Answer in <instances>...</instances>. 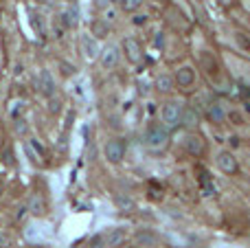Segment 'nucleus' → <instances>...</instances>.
Listing matches in <instances>:
<instances>
[{"instance_id":"obj_1","label":"nucleus","mask_w":250,"mask_h":248,"mask_svg":"<svg viewBox=\"0 0 250 248\" xmlns=\"http://www.w3.org/2000/svg\"><path fill=\"white\" fill-rule=\"evenodd\" d=\"M191 60L198 66L202 82L211 88L213 92H217L220 97H230L235 95V83L226 68L224 55H222V46L215 42V38L211 35V31H204L202 26L193 31L191 35Z\"/></svg>"},{"instance_id":"obj_2","label":"nucleus","mask_w":250,"mask_h":248,"mask_svg":"<svg viewBox=\"0 0 250 248\" xmlns=\"http://www.w3.org/2000/svg\"><path fill=\"white\" fill-rule=\"evenodd\" d=\"M208 31L222 48L250 60V26L239 16L237 4L233 9H229L222 18H215L208 26Z\"/></svg>"},{"instance_id":"obj_3","label":"nucleus","mask_w":250,"mask_h":248,"mask_svg":"<svg viewBox=\"0 0 250 248\" xmlns=\"http://www.w3.org/2000/svg\"><path fill=\"white\" fill-rule=\"evenodd\" d=\"M207 158H211V165L220 171L222 176H239L242 171V161H239L237 152L229 147V145L220 143V141L208 136V154Z\"/></svg>"},{"instance_id":"obj_4","label":"nucleus","mask_w":250,"mask_h":248,"mask_svg":"<svg viewBox=\"0 0 250 248\" xmlns=\"http://www.w3.org/2000/svg\"><path fill=\"white\" fill-rule=\"evenodd\" d=\"M173 82H176V90L180 92L182 97H193L200 88L204 86L202 75H200L198 66L193 64L191 57L187 60H180L176 66H173Z\"/></svg>"},{"instance_id":"obj_5","label":"nucleus","mask_w":250,"mask_h":248,"mask_svg":"<svg viewBox=\"0 0 250 248\" xmlns=\"http://www.w3.org/2000/svg\"><path fill=\"white\" fill-rule=\"evenodd\" d=\"M224 117H226V130L250 141V112L244 108V103L235 95L224 97Z\"/></svg>"},{"instance_id":"obj_6","label":"nucleus","mask_w":250,"mask_h":248,"mask_svg":"<svg viewBox=\"0 0 250 248\" xmlns=\"http://www.w3.org/2000/svg\"><path fill=\"white\" fill-rule=\"evenodd\" d=\"M222 55H224L226 68L229 75L235 83V90H250V60L244 55H237L233 51H226L222 48Z\"/></svg>"},{"instance_id":"obj_7","label":"nucleus","mask_w":250,"mask_h":248,"mask_svg":"<svg viewBox=\"0 0 250 248\" xmlns=\"http://www.w3.org/2000/svg\"><path fill=\"white\" fill-rule=\"evenodd\" d=\"M189 99L187 97H173V99H167L163 105H160V112H158V121L163 123L167 130H178L182 127V117H185V110Z\"/></svg>"},{"instance_id":"obj_8","label":"nucleus","mask_w":250,"mask_h":248,"mask_svg":"<svg viewBox=\"0 0 250 248\" xmlns=\"http://www.w3.org/2000/svg\"><path fill=\"white\" fill-rule=\"evenodd\" d=\"M169 139H171V130H167V127H165L160 121H156V123H151V125H147L145 145H147L149 149H163V147H167Z\"/></svg>"},{"instance_id":"obj_9","label":"nucleus","mask_w":250,"mask_h":248,"mask_svg":"<svg viewBox=\"0 0 250 248\" xmlns=\"http://www.w3.org/2000/svg\"><path fill=\"white\" fill-rule=\"evenodd\" d=\"M104 152H105V158H108V161H121L125 156V143L121 139H112L105 143Z\"/></svg>"},{"instance_id":"obj_10","label":"nucleus","mask_w":250,"mask_h":248,"mask_svg":"<svg viewBox=\"0 0 250 248\" xmlns=\"http://www.w3.org/2000/svg\"><path fill=\"white\" fill-rule=\"evenodd\" d=\"M156 88L165 95L176 90V82H173V70H163V73L156 75Z\"/></svg>"},{"instance_id":"obj_11","label":"nucleus","mask_w":250,"mask_h":248,"mask_svg":"<svg viewBox=\"0 0 250 248\" xmlns=\"http://www.w3.org/2000/svg\"><path fill=\"white\" fill-rule=\"evenodd\" d=\"M119 55H121V51H119V46H108L104 53H101V64H104V68H112V66L119 64Z\"/></svg>"},{"instance_id":"obj_12","label":"nucleus","mask_w":250,"mask_h":248,"mask_svg":"<svg viewBox=\"0 0 250 248\" xmlns=\"http://www.w3.org/2000/svg\"><path fill=\"white\" fill-rule=\"evenodd\" d=\"M129 44H134V40H127V42H125V46H129ZM129 55H132V60H138V57H141V48H134L132 53H129Z\"/></svg>"}]
</instances>
